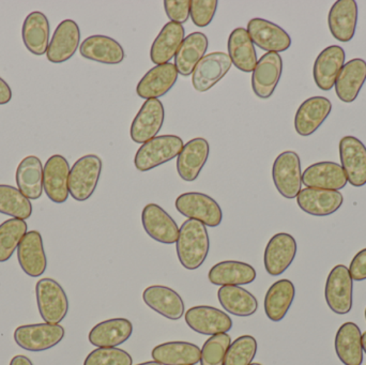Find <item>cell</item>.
Masks as SVG:
<instances>
[{"mask_svg":"<svg viewBox=\"0 0 366 365\" xmlns=\"http://www.w3.org/2000/svg\"><path fill=\"white\" fill-rule=\"evenodd\" d=\"M178 259L184 269L196 270L202 266L210 251L207 226L196 220H187L179 229L176 242Z\"/></svg>","mask_w":366,"mask_h":365,"instance_id":"1","label":"cell"},{"mask_svg":"<svg viewBox=\"0 0 366 365\" xmlns=\"http://www.w3.org/2000/svg\"><path fill=\"white\" fill-rule=\"evenodd\" d=\"M182 137L177 135H160L143 144L137 150L134 165L137 171H148L179 156L183 148Z\"/></svg>","mask_w":366,"mask_h":365,"instance_id":"2","label":"cell"},{"mask_svg":"<svg viewBox=\"0 0 366 365\" xmlns=\"http://www.w3.org/2000/svg\"><path fill=\"white\" fill-rule=\"evenodd\" d=\"M102 160L96 154H87L76 161L69 175V193L77 201L89 199L98 186L102 173Z\"/></svg>","mask_w":366,"mask_h":365,"instance_id":"3","label":"cell"},{"mask_svg":"<svg viewBox=\"0 0 366 365\" xmlns=\"http://www.w3.org/2000/svg\"><path fill=\"white\" fill-rule=\"evenodd\" d=\"M36 304L43 321L59 325L69 312V299L61 285L53 279L45 278L36 285Z\"/></svg>","mask_w":366,"mask_h":365,"instance_id":"4","label":"cell"},{"mask_svg":"<svg viewBox=\"0 0 366 365\" xmlns=\"http://www.w3.org/2000/svg\"><path fill=\"white\" fill-rule=\"evenodd\" d=\"M175 207L183 216L202 222L204 226L217 227L223 220L219 204L204 193H183L176 199Z\"/></svg>","mask_w":366,"mask_h":365,"instance_id":"5","label":"cell"},{"mask_svg":"<svg viewBox=\"0 0 366 365\" xmlns=\"http://www.w3.org/2000/svg\"><path fill=\"white\" fill-rule=\"evenodd\" d=\"M272 179L282 196L297 199L302 186L301 161L297 152L287 150L277 156L273 163Z\"/></svg>","mask_w":366,"mask_h":365,"instance_id":"6","label":"cell"},{"mask_svg":"<svg viewBox=\"0 0 366 365\" xmlns=\"http://www.w3.org/2000/svg\"><path fill=\"white\" fill-rule=\"evenodd\" d=\"M64 328L53 324H34L19 326L14 331V341L21 349L28 351H49L64 340Z\"/></svg>","mask_w":366,"mask_h":365,"instance_id":"7","label":"cell"},{"mask_svg":"<svg viewBox=\"0 0 366 365\" xmlns=\"http://www.w3.org/2000/svg\"><path fill=\"white\" fill-rule=\"evenodd\" d=\"M354 281L346 266L337 265L331 270L325 287V298L329 309L337 315H346L354 304Z\"/></svg>","mask_w":366,"mask_h":365,"instance_id":"8","label":"cell"},{"mask_svg":"<svg viewBox=\"0 0 366 365\" xmlns=\"http://www.w3.org/2000/svg\"><path fill=\"white\" fill-rule=\"evenodd\" d=\"M164 119L163 103L159 99L146 100L131 124V139L137 144L147 143L159 134Z\"/></svg>","mask_w":366,"mask_h":365,"instance_id":"9","label":"cell"},{"mask_svg":"<svg viewBox=\"0 0 366 365\" xmlns=\"http://www.w3.org/2000/svg\"><path fill=\"white\" fill-rule=\"evenodd\" d=\"M297 241L287 233L273 236L264 249V265L267 274L271 276L283 274L296 259Z\"/></svg>","mask_w":366,"mask_h":365,"instance_id":"10","label":"cell"},{"mask_svg":"<svg viewBox=\"0 0 366 365\" xmlns=\"http://www.w3.org/2000/svg\"><path fill=\"white\" fill-rule=\"evenodd\" d=\"M228 54L213 51L204 55L192 73V85L198 92H206L214 87L232 68Z\"/></svg>","mask_w":366,"mask_h":365,"instance_id":"11","label":"cell"},{"mask_svg":"<svg viewBox=\"0 0 366 365\" xmlns=\"http://www.w3.org/2000/svg\"><path fill=\"white\" fill-rule=\"evenodd\" d=\"M184 319L193 331L202 336L227 334L232 328V319L213 306H197L189 309L185 312Z\"/></svg>","mask_w":366,"mask_h":365,"instance_id":"12","label":"cell"},{"mask_svg":"<svg viewBox=\"0 0 366 365\" xmlns=\"http://www.w3.org/2000/svg\"><path fill=\"white\" fill-rule=\"evenodd\" d=\"M340 158L348 182L355 188L366 184V147L355 136H345L340 141Z\"/></svg>","mask_w":366,"mask_h":365,"instance_id":"13","label":"cell"},{"mask_svg":"<svg viewBox=\"0 0 366 365\" xmlns=\"http://www.w3.org/2000/svg\"><path fill=\"white\" fill-rule=\"evenodd\" d=\"M142 223L152 239L163 244H174L179 237V227L173 218L157 204H148L142 212Z\"/></svg>","mask_w":366,"mask_h":365,"instance_id":"14","label":"cell"},{"mask_svg":"<svg viewBox=\"0 0 366 365\" xmlns=\"http://www.w3.org/2000/svg\"><path fill=\"white\" fill-rule=\"evenodd\" d=\"M247 32L254 44L267 53H281L292 45L290 34L272 21L264 19H253L247 24Z\"/></svg>","mask_w":366,"mask_h":365,"instance_id":"15","label":"cell"},{"mask_svg":"<svg viewBox=\"0 0 366 365\" xmlns=\"http://www.w3.org/2000/svg\"><path fill=\"white\" fill-rule=\"evenodd\" d=\"M283 60L277 53H266L260 57L252 73L254 94L262 100L270 98L279 84Z\"/></svg>","mask_w":366,"mask_h":365,"instance_id":"16","label":"cell"},{"mask_svg":"<svg viewBox=\"0 0 366 365\" xmlns=\"http://www.w3.org/2000/svg\"><path fill=\"white\" fill-rule=\"evenodd\" d=\"M70 165L60 154L51 156L43 169V186L45 194L53 203L64 204L68 199Z\"/></svg>","mask_w":366,"mask_h":365,"instance_id":"17","label":"cell"},{"mask_svg":"<svg viewBox=\"0 0 366 365\" xmlns=\"http://www.w3.org/2000/svg\"><path fill=\"white\" fill-rule=\"evenodd\" d=\"M81 42V30L72 19H64L56 28L46 57L51 64H64L74 56Z\"/></svg>","mask_w":366,"mask_h":365,"instance_id":"18","label":"cell"},{"mask_svg":"<svg viewBox=\"0 0 366 365\" xmlns=\"http://www.w3.org/2000/svg\"><path fill=\"white\" fill-rule=\"evenodd\" d=\"M143 300L148 308L171 321H179L185 312L182 296L171 287L152 285L143 293Z\"/></svg>","mask_w":366,"mask_h":365,"instance_id":"19","label":"cell"},{"mask_svg":"<svg viewBox=\"0 0 366 365\" xmlns=\"http://www.w3.org/2000/svg\"><path fill=\"white\" fill-rule=\"evenodd\" d=\"M17 261L21 270L30 278H39L47 267L46 254L41 234L28 231L17 248Z\"/></svg>","mask_w":366,"mask_h":365,"instance_id":"20","label":"cell"},{"mask_svg":"<svg viewBox=\"0 0 366 365\" xmlns=\"http://www.w3.org/2000/svg\"><path fill=\"white\" fill-rule=\"evenodd\" d=\"M344 203L340 191L305 188L297 196L299 208L314 216H327L337 212Z\"/></svg>","mask_w":366,"mask_h":365,"instance_id":"21","label":"cell"},{"mask_svg":"<svg viewBox=\"0 0 366 365\" xmlns=\"http://www.w3.org/2000/svg\"><path fill=\"white\" fill-rule=\"evenodd\" d=\"M178 75L175 64L171 62L154 66L137 84V96L145 100L165 96L175 86Z\"/></svg>","mask_w":366,"mask_h":365,"instance_id":"22","label":"cell"},{"mask_svg":"<svg viewBox=\"0 0 366 365\" xmlns=\"http://www.w3.org/2000/svg\"><path fill=\"white\" fill-rule=\"evenodd\" d=\"M332 111V103L325 96L307 99L295 116V129L301 136H310L320 129Z\"/></svg>","mask_w":366,"mask_h":365,"instance_id":"23","label":"cell"},{"mask_svg":"<svg viewBox=\"0 0 366 365\" xmlns=\"http://www.w3.org/2000/svg\"><path fill=\"white\" fill-rule=\"evenodd\" d=\"M210 146L207 139L196 137L183 146L177 156V171L187 182L195 181L208 161Z\"/></svg>","mask_w":366,"mask_h":365,"instance_id":"24","label":"cell"},{"mask_svg":"<svg viewBox=\"0 0 366 365\" xmlns=\"http://www.w3.org/2000/svg\"><path fill=\"white\" fill-rule=\"evenodd\" d=\"M346 54L343 47L331 45L316 58L314 64V81L320 89L329 91L335 85L337 75L345 64Z\"/></svg>","mask_w":366,"mask_h":365,"instance_id":"25","label":"cell"},{"mask_svg":"<svg viewBox=\"0 0 366 365\" xmlns=\"http://www.w3.org/2000/svg\"><path fill=\"white\" fill-rule=\"evenodd\" d=\"M79 53L86 59L109 66L122 64L126 57L124 47L118 41L102 34L86 38L79 47Z\"/></svg>","mask_w":366,"mask_h":365,"instance_id":"26","label":"cell"},{"mask_svg":"<svg viewBox=\"0 0 366 365\" xmlns=\"http://www.w3.org/2000/svg\"><path fill=\"white\" fill-rule=\"evenodd\" d=\"M302 184L307 188L340 191L347 186L344 169L335 162H320L307 167L302 174Z\"/></svg>","mask_w":366,"mask_h":365,"instance_id":"27","label":"cell"},{"mask_svg":"<svg viewBox=\"0 0 366 365\" xmlns=\"http://www.w3.org/2000/svg\"><path fill=\"white\" fill-rule=\"evenodd\" d=\"M255 268L239 261H224L209 270V282L215 286H241L256 280Z\"/></svg>","mask_w":366,"mask_h":365,"instance_id":"28","label":"cell"},{"mask_svg":"<svg viewBox=\"0 0 366 365\" xmlns=\"http://www.w3.org/2000/svg\"><path fill=\"white\" fill-rule=\"evenodd\" d=\"M133 325L127 319H111L99 323L90 330L88 340L98 349L117 347L132 336Z\"/></svg>","mask_w":366,"mask_h":365,"instance_id":"29","label":"cell"},{"mask_svg":"<svg viewBox=\"0 0 366 365\" xmlns=\"http://www.w3.org/2000/svg\"><path fill=\"white\" fill-rule=\"evenodd\" d=\"M358 23V4L355 0H339L333 4L328 15L331 34L341 42H350L356 34Z\"/></svg>","mask_w":366,"mask_h":365,"instance_id":"30","label":"cell"},{"mask_svg":"<svg viewBox=\"0 0 366 365\" xmlns=\"http://www.w3.org/2000/svg\"><path fill=\"white\" fill-rule=\"evenodd\" d=\"M366 81V61L355 58L344 64L335 81V92L340 100L352 103L359 96Z\"/></svg>","mask_w":366,"mask_h":365,"instance_id":"31","label":"cell"},{"mask_svg":"<svg viewBox=\"0 0 366 365\" xmlns=\"http://www.w3.org/2000/svg\"><path fill=\"white\" fill-rule=\"evenodd\" d=\"M335 353L344 365H361L363 362L362 334L355 323L343 324L337 330Z\"/></svg>","mask_w":366,"mask_h":365,"instance_id":"32","label":"cell"},{"mask_svg":"<svg viewBox=\"0 0 366 365\" xmlns=\"http://www.w3.org/2000/svg\"><path fill=\"white\" fill-rule=\"evenodd\" d=\"M295 297L296 287L292 281L283 279L273 283L264 297V308L267 317L274 323L283 321L292 308Z\"/></svg>","mask_w":366,"mask_h":365,"instance_id":"33","label":"cell"},{"mask_svg":"<svg viewBox=\"0 0 366 365\" xmlns=\"http://www.w3.org/2000/svg\"><path fill=\"white\" fill-rule=\"evenodd\" d=\"M185 30L182 24L169 21L161 30L150 49V59L157 66L169 64L184 40Z\"/></svg>","mask_w":366,"mask_h":365,"instance_id":"34","label":"cell"},{"mask_svg":"<svg viewBox=\"0 0 366 365\" xmlns=\"http://www.w3.org/2000/svg\"><path fill=\"white\" fill-rule=\"evenodd\" d=\"M49 23L44 13L34 11L28 14L23 24L21 36L26 49L36 56L46 54L49 45Z\"/></svg>","mask_w":366,"mask_h":365,"instance_id":"35","label":"cell"},{"mask_svg":"<svg viewBox=\"0 0 366 365\" xmlns=\"http://www.w3.org/2000/svg\"><path fill=\"white\" fill-rule=\"evenodd\" d=\"M228 56L237 69L245 73L253 72L257 64L255 46L244 28L232 30L227 42Z\"/></svg>","mask_w":366,"mask_h":365,"instance_id":"36","label":"cell"},{"mask_svg":"<svg viewBox=\"0 0 366 365\" xmlns=\"http://www.w3.org/2000/svg\"><path fill=\"white\" fill-rule=\"evenodd\" d=\"M42 162L38 156H28L21 160L16 169L15 180L17 189L28 199L36 201L42 196L43 190Z\"/></svg>","mask_w":366,"mask_h":365,"instance_id":"37","label":"cell"},{"mask_svg":"<svg viewBox=\"0 0 366 365\" xmlns=\"http://www.w3.org/2000/svg\"><path fill=\"white\" fill-rule=\"evenodd\" d=\"M209 40L202 32H193L183 40L175 56V66L182 76H189L198 62L204 57Z\"/></svg>","mask_w":366,"mask_h":365,"instance_id":"38","label":"cell"},{"mask_svg":"<svg viewBox=\"0 0 366 365\" xmlns=\"http://www.w3.org/2000/svg\"><path fill=\"white\" fill-rule=\"evenodd\" d=\"M152 359L162 365H195L200 362V349L189 342H167L152 349Z\"/></svg>","mask_w":366,"mask_h":365,"instance_id":"39","label":"cell"},{"mask_svg":"<svg viewBox=\"0 0 366 365\" xmlns=\"http://www.w3.org/2000/svg\"><path fill=\"white\" fill-rule=\"evenodd\" d=\"M222 308L238 317H249L258 310V301L253 294L241 286H222L217 291Z\"/></svg>","mask_w":366,"mask_h":365,"instance_id":"40","label":"cell"},{"mask_svg":"<svg viewBox=\"0 0 366 365\" xmlns=\"http://www.w3.org/2000/svg\"><path fill=\"white\" fill-rule=\"evenodd\" d=\"M0 214L25 221L31 216L32 205L19 189L0 184Z\"/></svg>","mask_w":366,"mask_h":365,"instance_id":"41","label":"cell"},{"mask_svg":"<svg viewBox=\"0 0 366 365\" xmlns=\"http://www.w3.org/2000/svg\"><path fill=\"white\" fill-rule=\"evenodd\" d=\"M27 231V223L19 219H10L0 224V263L12 257Z\"/></svg>","mask_w":366,"mask_h":365,"instance_id":"42","label":"cell"},{"mask_svg":"<svg viewBox=\"0 0 366 365\" xmlns=\"http://www.w3.org/2000/svg\"><path fill=\"white\" fill-rule=\"evenodd\" d=\"M257 349V341L254 336H239L230 344L224 365H251L255 359Z\"/></svg>","mask_w":366,"mask_h":365,"instance_id":"43","label":"cell"},{"mask_svg":"<svg viewBox=\"0 0 366 365\" xmlns=\"http://www.w3.org/2000/svg\"><path fill=\"white\" fill-rule=\"evenodd\" d=\"M230 344L232 338L229 334H219L210 336L200 351V365H224Z\"/></svg>","mask_w":366,"mask_h":365,"instance_id":"44","label":"cell"},{"mask_svg":"<svg viewBox=\"0 0 366 365\" xmlns=\"http://www.w3.org/2000/svg\"><path fill=\"white\" fill-rule=\"evenodd\" d=\"M133 359L128 351L117 347L97 349L86 357L84 365H132Z\"/></svg>","mask_w":366,"mask_h":365,"instance_id":"45","label":"cell"},{"mask_svg":"<svg viewBox=\"0 0 366 365\" xmlns=\"http://www.w3.org/2000/svg\"><path fill=\"white\" fill-rule=\"evenodd\" d=\"M217 6V0H192L189 16L194 25L200 28L207 27L212 21Z\"/></svg>","mask_w":366,"mask_h":365,"instance_id":"46","label":"cell"},{"mask_svg":"<svg viewBox=\"0 0 366 365\" xmlns=\"http://www.w3.org/2000/svg\"><path fill=\"white\" fill-rule=\"evenodd\" d=\"M165 12L171 21L187 23L191 11V0H165Z\"/></svg>","mask_w":366,"mask_h":365,"instance_id":"47","label":"cell"},{"mask_svg":"<svg viewBox=\"0 0 366 365\" xmlns=\"http://www.w3.org/2000/svg\"><path fill=\"white\" fill-rule=\"evenodd\" d=\"M348 270H350L352 281L361 282V281L366 280V249L357 253L356 256L352 259Z\"/></svg>","mask_w":366,"mask_h":365,"instance_id":"48","label":"cell"},{"mask_svg":"<svg viewBox=\"0 0 366 365\" xmlns=\"http://www.w3.org/2000/svg\"><path fill=\"white\" fill-rule=\"evenodd\" d=\"M12 99L10 86L0 77V105H6Z\"/></svg>","mask_w":366,"mask_h":365,"instance_id":"49","label":"cell"},{"mask_svg":"<svg viewBox=\"0 0 366 365\" xmlns=\"http://www.w3.org/2000/svg\"><path fill=\"white\" fill-rule=\"evenodd\" d=\"M10 365H34V364H32L31 360L26 357V356L19 355L12 358Z\"/></svg>","mask_w":366,"mask_h":365,"instance_id":"50","label":"cell"},{"mask_svg":"<svg viewBox=\"0 0 366 365\" xmlns=\"http://www.w3.org/2000/svg\"><path fill=\"white\" fill-rule=\"evenodd\" d=\"M362 349L363 353L366 354V331L362 334Z\"/></svg>","mask_w":366,"mask_h":365,"instance_id":"51","label":"cell"},{"mask_svg":"<svg viewBox=\"0 0 366 365\" xmlns=\"http://www.w3.org/2000/svg\"><path fill=\"white\" fill-rule=\"evenodd\" d=\"M137 365H162V364H159V362H157V361H148V362H144V364H137Z\"/></svg>","mask_w":366,"mask_h":365,"instance_id":"52","label":"cell"},{"mask_svg":"<svg viewBox=\"0 0 366 365\" xmlns=\"http://www.w3.org/2000/svg\"><path fill=\"white\" fill-rule=\"evenodd\" d=\"M251 365H262V364H252Z\"/></svg>","mask_w":366,"mask_h":365,"instance_id":"53","label":"cell"},{"mask_svg":"<svg viewBox=\"0 0 366 365\" xmlns=\"http://www.w3.org/2000/svg\"><path fill=\"white\" fill-rule=\"evenodd\" d=\"M365 321H366V309H365Z\"/></svg>","mask_w":366,"mask_h":365,"instance_id":"54","label":"cell"}]
</instances>
